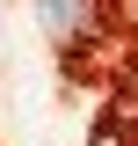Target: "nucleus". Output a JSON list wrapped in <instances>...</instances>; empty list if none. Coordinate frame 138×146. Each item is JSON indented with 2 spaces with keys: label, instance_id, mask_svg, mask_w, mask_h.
Segmentation results:
<instances>
[{
  "label": "nucleus",
  "instance_id": "1",
  "mask_svg": "<svg viewBox=\"0 0 138 146\" xmlns=\"http://www.w3.org/2000/svg\"><path fill=\"white\" fill-rule=\"evenodd\" d=\"M36 15H44V29H51L58 44H87V29H95V0H36Z\"/></svg>",
  "mask_w": 138,
  "mask_h": 146
}]
</instances>
